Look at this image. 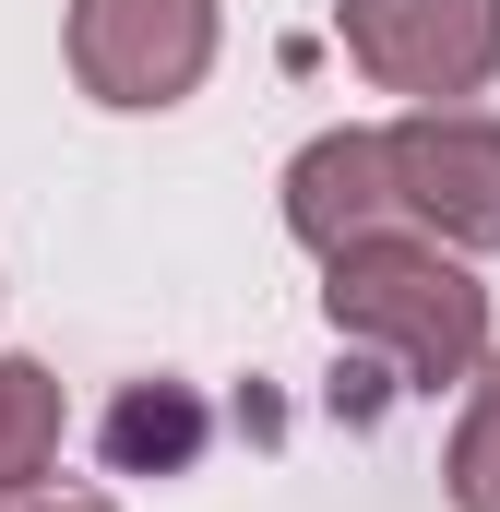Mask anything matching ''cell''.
<instances>
[{
	"instance_id": "7",
	"label": "cell",
	"mask_w": 500,
	"mask_h": 512,
	"mask_svg": "<svg viewBox=\"0 0 500 512\" xmlns=\"http://www.w3.org/2000/svg\"><path fill=\"white\" fill-rule=\"evenodd\" d=\"M441 489H453V512H500V346L465 370V417L441 441Z\"/></svg>"
},
{
	"instance_id": "4",
	"label": "cell",
	"mask_w": 500,
	"mask_h": 512,
	"mask_svg": "<svg viewBox=\"0 0 500 512\" xmlns=\"http://www.w3.org/2000/svg\"><path fill=\"white\" fill-rule=\"evenodd\" d=\"M381 167H393V215L441 251H500V120L489 108H405L381 120Z\"/></svg>"
},
{
	"instance_id": "3",
	"label": "cell",
	"mask_w": 500,
	"mask_h": 512,
	"mask_svg": "<svg viewBox=\"0 0 500 512\" xmlns=\"http://www.w3.org/2000/svg\"><path fill=\"white\" fill-rule=\"evenodd\" d=\"M334 36L405 108H477L500 84V0H334Z\"/></svg>"
},
{
	"instance_id": "6",
	"label": "cell",
	"mask_w": 500,
	"mask_h": 512,
	"mask_svg": "<svg viewBox=\"0 0 500 512\" xmlns=\"http://www.w3.org/2000/svg\"><path fill=\"white\" fill-rule=\"evenodd\" d=\"M60 441H72V393L48 358H0V501L48 489L60 477Z\"/></svg>"
},
{
	"instance_id": "1",
	"label": "cell",
	"mask_w": 500,
	"mask_h": 512,
	"mask_svg": "<svg viewBox=\"0 0 500 512\" xmlns=\"http://www.w3.org/2000/svg\"><path fill=\"white\" fill-rule=\"evenodd\" d=\"M322 322H334V346L393 358L405 393H465V370L489 358V286H477V262L417 239V227H370V239L322 251Z\"/></svg>"
},
{
	"instance_id": "5",
	"label": "cell",
	"mask_w": 500,
	"mask_h": 512,
	"mask_svg": "<svg viewBox=\"0 0 500 512\" xmlns=\"http://www.w3.org/2000/svg\"><path fill=\"white\" fill-rule=\"evenodd\" d=\"M370 227H405L393 215V167H381V131H310L298 155H286V239L322 262L346 251V239H370Z\"/></svg>"
},
{
	"instance_id": "2",
	"label": "cell",
	"mask_w": 500,
	"mask_h": 512,
	"mask_svg": "<svg viewBox=\"0 0 500 512\" xmlns=\"http://www.w3.org/2000/svg\"><path fill=\"white\" fill-rule=\"evenodd\" d=\"M60 48H72V84H84L96 108L167 120V108L203 96V72H215V48H227V12H215V0H72Z\"/></svg>"
},
{
	"instance_id": "9",
	"label": "cell",
	"mask_w": 500,
	"mask_h": 512,
	"mask_svg": "<svg viewBox=\"0 0 500 512\" xmlns=\"http://www.w3.org/2000/svg\"><path fill=\"white\" fill-rule=\"evenodd\" d=\"M0 512H120L108 489H24V501H0Z\"/></svg>"
},
{
	"instance_id": "8",
	"label": "cell",
	"mask_w": 500,
	"mask_h": 512,
	"mask_svg": "<svg viewBox=\"0 0 500 512\" xmlns=\"http://www.w3.org/2000/svg\"><path fill=\"white\" fill-rule=\"evenodd\" d=\"M108 441H120V465L143 477V465H191V441H203V405L179 382H155V393H131L120 417H108Z\"/></svg>"
}]
</instances>
